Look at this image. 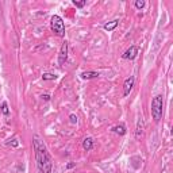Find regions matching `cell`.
Returning <instances> with one entry per match:
<instances>
[{
    "mask_svg": "<svg viewBox=\"0 0 173 173\" xmlns=\"http://www.w3.org/2000/svg\"><path fill=\"white\" fill-rule=\"evenodd\" d=\"M57 76L54 73H43L42 74V80H45V81H50V80H56Z\"/></svg>",
    "mask_w": 173,
    "mask_h": 173,
    "instance_id": "4fadbf2b",
    "label": "cell"
},
{
    "mask_svg": "<svg viewBox=\"0 0 173 173\" xmlns=\"http://www.w3.org/2000/svg\"><path fill=\"white\" fill-rule=\"evenodd\" d=\"M8 145H10V146H12V147H18L19 142H18V139H12L11 142H8Z\"/></svg>",
    "mask_w": 173,
    "mask_h": 173,
    "instance_id": "e0dca14e",
    "label": "cell"
},
{
    "mask_svg": "<svg viewBox=\"0 0 173 173\" xmlns=\"http://www.w3.org/2000/svg\"><path fill=\"white\" fill-rule=\"evenodd\" d=\"M0 111H1V114H3V115H6V116H8V115H10L8 103H7V102H3V103H1V106H0Z\"/></svg>",
    "mask_w": 173,
    "mask_h": 173,
    "instance_id": "7c38bea8",
    "label": "cell"
},
{
    "mask_svg": "<svg viewBox=\"0 0 173 173\" xmlns=\"http://www.w3.org/2000/svg\"><path fill=\"white\" fill-rule=\"evenodd\" d=\"M66 60H68V42L64 41L61 45V49H60V53H58V64L62 66L66 62Z\"/></svg>",
    "mask_w": 173,
    "mask_h": 173,
    "instance_id": "277c9868",
    "label": "cell"
},
{
    "mask_svg": "<svg viewBox=\"0 0 173 173\" xmlns=\"http://www.w3.org/2000/svg\"><path fill=\"white\" fill-rule=\"evenodd\" d=\"M76 166V164H74V162H69V164L66 165V169H72V168H74Z\"/></svg>",
    "mask_w": 173,
    "mask_h": 173,
    "instance_id": "d6986e66",
    "label": "cell"
},
{
    "mask_svg": "<svg viewBox=\"0 0 173 173\" xmlns=\"http://www.w3.org/2000/svg\"><path fill=\"white\" fill-rule=\"evenodd\" d=\"M69 119H71V123H72V124H76L77 122H79V119H77V116H76L74 114H71V115H69Z\"/></svg>",
    "mask_w": 173,
    "mask_h": 173,
    "instance_id": "2e32d148",
    "label": "cell"
},
{
    "mask_svg": "<svg viewBox=\"0 0 173 173\" xmlns=\"http://www.w3.org/2000/svg\"><path fill=\"white\" fill-rule=\"evenodd\" d=\"M134 81H135L134 76H130V77H127V79L124 80V84H123V96L124 97L130 95L133 87H134Z\"/></svg>",
    "mask_w": 173,
    "mask_h": 173,
    "instance_id": "5b68a950",
    "label": "cell"
},
{
    "mask_svg": "<svg viewBox=\"0 0 173 173\" xmlns=\"http://www.w3.org/2000/svg\"><path fill=\"white\" fill-rule=\"evenodd\" d=\"M162 110H164V99L162 95H157L152 100V118L155 123H158L162 118Z\"/></svg>",
    "mask_w": 173,
    "mask_h": 173,
    "instance_id": "7a4b0ae2",
    "label": "cell"
},
{
    "mask_svg": "<svg viewBox=\"0 0 173 173\" xmlns=\"http://www.w3.org/2000/svg\"><path fill=\"white\" fill-rule=\"evenodd\" d=\"M145 4H146V3H145V0H137V1L134 3V6H135V8H137V10H142L145 7Z\"/></svg>",
    "mask_w": 173,
    "mask_h": 173,
    "instance_id": "5bb4252c",
    "label": "cell"
},
{
    "mask_svg": "<svg viewBox=\"0 0 173 173\" xmlns=\"http://www.w3.org/2000/svg\"><path fill=\"white\" fill-rule=\"evenodd\" d=\"M50 29L60 38L65 37V23H64V19L60 15H53L52 16V19H50Z\"/></svg>",
    "mask_w": 173,
    "mask_h": 173,
    "instance_id": "3957f363",
    "label": "cell"
},
{
    "mask_svg": "<svg viewBox=\"0 0 173 173\" xmlns=\"http://www.w3.org/2000/svg\"><path fill=\"white\" fill-rule=\"evenodd\" d=\"M118 24H119V19H114V21H111V22H108V23L104 24L103 29L106 30V31H112V30H115L118 27Z\"/></svg>",
    "mask_w": 173,
    "mask_h": 173,
    "instance_id": "30bf717a",
    "label": "cell"
},
{
    "mask_svg": "<svg viewBox=\"0 0 173 173\" xmlns=\"http://www.w3.org/2000/svg\"><path fill=\"white\" fill-rule=\"evenodd\" d=\"M112 131L118 135H124L127 133V130H126V126H124V124L120 123V124H116V126L112 127Z\"/></svg>",
    "mask_w": 173,
    "mask_h": 173,
    "instance_id": "8fae6325",
    "label": "cell"
},
{
    "mask_svg": "<svg viewBox=\"0 0 173 173\" xmlns=\"http://www.w3.org/2000/svg\"><path fill=\"white\" fill-rule=\"evenodd\" d=\"M82 149L85 150V152H91L92 149H93V139H92L91 137H87L82 141Z\"/></svg>",
    "mask_w": 173,
    "mask_h": 173,
    "instance_id": "9c48e42d",
    "label": "cell"
},
{
    "mask_svg": "<svg viewBox=\"0 0 173 173\" xmlns=\"http://www.w3.org/2000/svg\"><path fill=\"white\" fill-rule=\"evenodd\" d=\"M144 130H145V122L142 118H139V119H138V123H137V129H135V138H137V139H141L142 138Z\"/></svg>",
    "mask_w": 173,
    "mask_h": 173,
    "instance_id": "52a82bcc",
    "label": "cell"
},
{
    "mask_svg": "<svg viewBox=\"0 0 173 173\" xmlns=\"http://www.w3.org/2000/svg\"><path fill=\"white\" fill-rule=\"evenodd\" d=\"M100 74L97 73V72H93V71H87V72H82L81 74H80V77H81L82 80H92V79H97Z\"/></svg>",
    "mask_w": 173,
    "mask_h": 173,
    "instance_id": "ba28073f",
    "label": "cell"
},
{
    "mask_svg": "<svg viewBox=\"0 0 173 173\" xmlns=\"http://www.w3.org/2000/svg\"><path fill=\"white\" fill-rule=\"evenodd\" d=\"M137 54H138V47L133 45V46H130L129 49L124 52L122 57H123V60H130V61H131V60H134L135 57H137Z\"/></svg>",
    "mask_w": 173,
    "mask_h": 173,
    "instance_id": "8992f818",
    "label": "cell"
},
{
    "mask_svg": "<svg viewBox=\"0 0 173 173\" xmlns=\"http://www.w3.org/2000/svg\"><path fill=\"white\" fill-rule=\"evenodd\" d=\"M32 149H34V154H35L38 170L41 173H52L53 161H52V157H50L49 152H47L46 145L39 139L38 135L32 137Z\"/></svg>",
    "mask_w": 173,
    "mask_h": 173,
    "instance_id": "6da1fadb",
    "label": "cell"
},
{
    "mask_svg": "<svg viewBox=\"0 0 173 173\" xmlns=\"http://www.w3.org/2000/svg\"><path fill=\"white\" fill-rule=\"evenodd\" d=\"M42 99H43L45 100V102H49V100H50V95H47V93H45V95H42Z\"/></svg>",
    "mask_w": 173,
    "mask_h": 173,
    "instance_id": "ac0fdd59",
    "label": "cell"
},
{
    "mask_svg": "<svg viewBox=\"0 0 173 173\" xmlns=\"http://www.w3.org/2000/svg\"><path fill=\"white\" fill-rule=\"evenodd\" d=\"M73 4L77 7V8H82V7L87 4V0H82V1H76V0H73Z\"/></svg>",
    "mask_w": 173,
    "mask_h": 173,
    "instance_id": "9a60e30c",
    "label": "cell"
}]
</instances>
